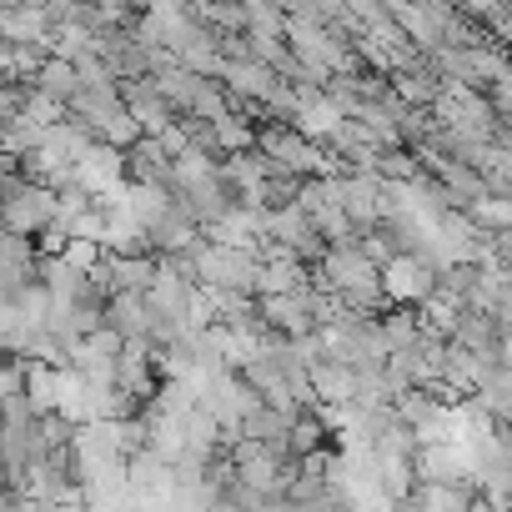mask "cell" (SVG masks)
Masks as SVG:
<instances>
[{
  "label": "cell",
  "mask_w": 512,
  "mask_h": 512,
  "mask_svg": "<svg viewBox=\"0 0 512 512\" xmlns=\"http://www.w3.org/2000/svg\"><path fill=\"white\" fill-rule=\"evenodd\" d=\"M382 287H387V302H392V307L422 312V307L442 292V277H437L432 267H422L417 256H397L392 267H382Z\"/></svg>",
  "instance_id": "obj_2"
},
{
  "label": "cell",
  "mask_w": 512,
  "mask_h": 512,
  "mask_svg": "<svg viewBox=\"0 0 512 512\" xmlns=\"http://www.w3.org/2000/svg\"><path fill=\"white\" fill-rule=\"evenodd\" d=\"M467 216H472L487 236L512 231V201H507V196H482V201H472V206H467Z\"/></svg>",
  "instance_id": "obj_12"
},
{
  "label": "cell",
  "mask_w": 512,
  "mask_h": 512,
  "mask_svg": "<svg viewBox=\"0 0 512 512\" xmlns=\"http://www.w3.org/2000/svg\"><path fill=\"white\" fill-rule=\"evenodd\" d=\"M342 106L327 96V91H317V86H302V111H297V131L307 136V141H317V146H327L337 131H342Z\"/></svg>",
  "instance_id": "obj_6"
},
{
  "label": "cell",
  "mask_w": 512,
  "mask_h": 512,
  "mask_svg": "<svg viewBox=\"0 0 512 512\" xmlns=\"http://www.w3.org/2000/svg\"><path fill=\"white\" fill-rule=\"evenodd\" d=\"M31 86H36V91H46L51 101H66V106H71V101L81 96V71H76L71 61L51 56V61H46V71H41V76H36Z\"/></svg>",
  "instance_id": "obj_10"
},
{
  "label": "cell",
  "mask_w": 512,
  "mask_h": 512,
  "mask_svg": "<svg viewBox=\"0 0 512 512\" xmlns=\"http://www.w3.org/2000/svg\"><path fill=\"white\" fill-rule=\"evenodd\" d=\"M76 186L91 191V196H111V191H121V186H126V151L96 141V146L86 151V161L76 166Z\"/></svg>",
  "instance_id": "obj_5"
},
{
  "label": "cell",
  "mask_w": 512,
  "mask_h": 512,
  "mask_svg": "<svg viewBox=\"0 0 512 512\" xmlns=\"http://www.w3.org/2000/svg\"><path fill=\"white\" fill-rule=\"evenodd\" d=\"M322 442H327V422H322L317 412H307V417H302V422L292 427V457H297V462H307V457L327 452Z\"/></svg>",
  "instance_id": "obj_13"
},
{
  "label": "cell",
  "mask_w": 512,
  "mask_h": 512,
  "mask_svg": "<svg viewBox=\"0 0 512 512\" xmlns=\"http://www.w3.org/2000/svg\"><path fill=\"white\" fill-rule=\"evenodd\" d=\"M377 322H382V342H387V352H407V347L422 342V317L407 312V307H392V312H382Z\"/></svg>",
  "instance_id": "obj_11"
},
{
  "label": "cell",
  "mask_w": 512,
  "mask_h": 512,
  "mask_svg": "<svg viewBox=\"0 0 512 512\" xmlns=\"http://www.w3.org/2000/svg\"><path fill=\"white\" fill-rule=\"evenodd\" d=\"M377 176L382 181H422L427 171H422V161H417V151H382V161H377Z\"/></svg>",
  "instance_id": "obj_14"
},
{
  "label": "cell",
  "mask_w": 512,
  "mask_h": 512,
  "mask_svg": "<svg viewBox=\"0 0 512 512\" xmlns=\"http://www.w3.org/2000/svg\"><path fill=\"white\" fill-rule=\"evenodd\" d=\"M0 211H6V236L41 241L46 231H56L61 191L26 181V176H21V161H11V156H6V181H0Z\"/></svg>",
  "instance_id": "obj_1"
},
{
  "label": "cell",
  "mask_w": 512,
  "mask_h": 512,
  "mask_svg": "<svg viewBox=\"0 0 512 512\" xmlns=\"http://www.w3.org/2000/svg\"><path fill=\"white\" fill-rule=\"evenodd\" d=\"M277 512H312V507H297V502H287V507H277Z\"/></svg>",
  "instance_id": "obj_15"
},
{
  "label": "cell",
  "mask_w": 512,
  "mask_h": 512,
  "mask_svg": "<svg viewBox=\"0 0 512 512\" xmlns=\"http://www.w3.org/2000/svg\"><path fill=\"white\" fill-rule=\"evenodd\" d=\"M151 86L161 91V101H171L176 106V116H191V106H196V96H201V76L196 71H186V66H171V71H161V76H151Z\"/></svg>",
  "instance_id": "obj_9"
},
{
  "label": "cell",
  "mask_w": 512,
  "mask_h": 512,
  "mask_svg": "<svg viewBox=\"0 0 512 512\" xmlns=\"http://www.w3.org/2000/svg\"><path fill=\"white\" fill-rule=\"evenodd\" d=\"M121 101L131 106L136 126H141L151 141H161V136L181 121V116H176V106H171V101H161V91L151 86V76H146V81H126V86H121Z\"/></svg>",
  "instance_id": "obj_3"
},
{
  "label": "cell",
  "mask_w": 512,
  "mask_h": 512,
  "mask_svg": "<svg viewBox=\"0 0 512 512\" xmlns=\"http://www.w3.org/2000/svg\"><path fill=\"white\" fill-rule=\"evenodd\" d=\"M312 387H317V407H357L362 377H357V367L327 357V362L312 367Z\"/></svg>",
  "instance_id": "obj_7"
},
{
  "label": "cell",
  "mask_w": 512,
  "mask_h": 512,
  "mask_svg": "<svg viewBox=\"0 0 512 512\" xmlns=\"http://www.w3.org/2000/svg\"><path fill=\"white\" fill-rule=\"evenodd\" d=\"M106 327L121 332L126 342H141V347H156V332H161V317L151 307V297H136V292H121L106 312Z\"/></svg>",
  "instance_id": "obj_4"
},
{
  "label": "cell",
  "mask_w": 512,
  "mask_h": 512,
  "mask_svg": "<svg viewBox=\"0 0 512 512\" xmlns=\"http://www.w3.org/2000/svg\"><path fill=\"white\" fill-rule=\"evenodd\" d=\"M126 181L131 186H171L176 181V161L161 151V141H141V146H131L126 151Z\"/></svg>",
  "instance_id": "obj_8"
}]
</instances>
